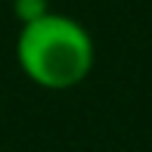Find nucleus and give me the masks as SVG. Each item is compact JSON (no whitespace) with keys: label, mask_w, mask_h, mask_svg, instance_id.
I'll return each instance as SVG.
<instances>
[{"label":"nucleus","mask_w":152,"mask_h":152,"mask_svg":"<svg viewBox=\"0 0 152 152\" xmlns=\"http://www.w3.org/2000/svg\"><path fill=\"white\" fill-rule=\"evenodd\" d=\"M16 65L40 90H75L96 65L93 34L75 16L47 12L31 25H19Z\"/></svg>","instance_id":"f257e3e1"},{"label":"nucleus","mask_w":152,"mask_h":152,"mask_svg":"<svg viewBox=\"0 0 152 152\" xmlns=\"http://www.w3.org/2000/svg\"><path fill=\"white\" fill-rule=\"evenodd\" d=\"M50 10V0H12V16L19 25H31L37 19H44Z\"/></svg>","instance_id":"f03ea898"}]
</instances>
